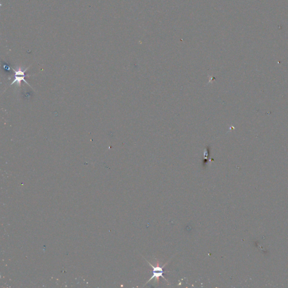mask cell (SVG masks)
<instances>
[{
  "label": "cell",
  "instance_id": "obj_1",
  "mask_svg": "<svg viewBox=\"0 0 288 288\" xmlns=\"http://www.w3.org/2000/svg\"><path fill=\"white\" fill-rule=\"evenodd\" d=\"M146 261L149 263L150 266L153 268V275H152V276L151 278L149 279V281L147 282L146 283H148L149 282L152 281L154 278H156V280L158 282V281H159V277H162L163 278H164L165 280H166V281L167 282V280L166 278L163 276L164 271H163V268L164 267H165V266L168 263V262L167 263H166L165 265H164L163 267H160V266H153L152 264H151L149 261H148L146 259Z\"/></svg>",
  "mask_w": 288,
  "mask_h": 288
},
{
  "label": "cell",
  "instance_id": "obj_2",
  "mask_svg": "<svg viewBox=\"0 0 288 288\" xmlns=\"http://www.w3.org/2000/svg\"><path fill=\"white\" fill-rule=\"evenodd\" d=\"M11 69H13L14 72H15V79L14 80H13V81L12 82V83H11L10 85H13V84H15V83H17V84L18 85H20L21 83V81H24L25 83H26L27 85H28V86H30L29 83L27 82L26 81V80H25V72L27 71V70L28 69V68H27L25 70H22L21 69H18L17 70H15L13 68H11Z\"/></svg>",
  "mask_w": 288,
  "mask_h": 288
}]
</instances>
